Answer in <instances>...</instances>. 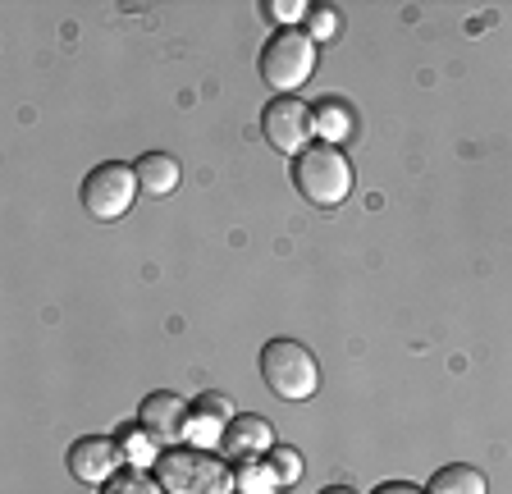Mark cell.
Listing matches in <instances>:
<instances>
[{
	"instance_id": "1",
	"label": "cell",
	"mask_w": 512,
	"mask_h": 494,
	"mask_svg": "<svg viewBox=\"0 0 512 494\" xmlns=\"http://www.w3.org/2000/svg\"><path fill=\"white\" fill-rule=\"evenodd\" d=\"M156 481L165 494H234V467L202 444H170L156 458Z\"/></svg>"
},
{
	"instance_id": "2",
	"label": "cell",
	"mask_w": 512,
	"mask_h": 494,
	"mask_svg": "<svg viewBox=\"0 0 512 494\" xmlns=\"http://www.w3.org/2000/svg\"><path fill=\"white\" fill-rule=\"evenodd\" d=\"M293 188L307 197L320 211H334V206L348 202L352 193V165L334 142H311L293 161Z\"/></svg>"
},
{
	"instance_id": "3",
	"label": "cell",
	"mask_w": 512,
	"mask_h": 494,
	"mask_svg": "<svg viewBox=\"0 0 512 494\" xmlns=\"http://www.w3.org/2000/svg\"><path fill=\"white\" fill-rule=\"evenodd\" d=\"M316 74V42L302 28H279L261 46V78L275 97H298V87Z\"/></svg>"
},
{
	"instance_id": "4",
	"label": "cell",
	"mask_w": 512,
	"mask_h": 494,
	"mask_svg": "<svg viewBox=\"0 0 512 494\" xmlns=\"http://www.w3.org/2000/svg\"><path fill=\"white\" fill-rule=\"evenodd\" d=\"M261 380H266V389L275 398L302 403V398L316 394L320 366H316V357H311V348L298 344V339H270V344L261 348Z\"/></svg>"
},
{
	"instance_id": "5",
	"label": "cell",
	"mask_w": 512,
	"mask_h": 494,
	"mask_svg": "<svg viewBox=\"0 0 512 494\" xmlns=\"http://www.w3.org/2000/svg\"><path fill=\"white\" fill-rule=\"evenodd\" d=\"M138 174H133V165H119V161H101L87 170L83 188H78V197H83L87 215L92 220H119V215H128V206H133V197H138Z\"/></svg>"
},
{
	"instance_id": "6",
	"label": "cell",
	"mask_w": 512,
	"mask_h": 494,
	"mask_svg": "<svg viewBox=\"0 0 512 494\" xmlns=\"http://www.w3.org/2000/svg\"><path fill=\"white\" fill-rule=\"evenodd\" d=\"M261 133H266V142L279 156L298 161L311 147V138H316V110L302 97H270L266 110H261Z\"/></svg>"
},
{
	"instance_id": "7",
	"label": "cell",
	"mask_w": 512,
	"mask_h": 494,
	"mask_svg": "<svg viewBox=\"0 0 512 494\" xmlns=\"http://www.w3.org/2000/svg\"><path fill=\"white\" fill-rule=\"evenodd\" d=\"M69 476L83 485H106L110 476L124 472L128 453L119 449V440H106V435H83V440L69 444Z\"/></svg>"
},
{
	"instance_id": "8",
	"label": "cell",
	"mask_w": 512,
	"mask_h": 494,
	"mask_svg": "<svg viewBox=\"0 0 512 494\" xmlns=\"http://www.w3.org/2000/svg\"><path fill=\"white\" fill-rule=\"evenodd\" d=\"M138 426L147 430L156 444H179L183 435H188V408H183L179 394H170V389H156V394L142 398Z\"/></svg>"
},
{
	"instance_id": "9",
	"label": "cell",
	"mask_w": 512,
	"mask_h": 494,
	"mask_svg": "<svg viewBox=\"0 0 512 494\" xmlns=\"http://www.w3.org/2000/svg\"><path fill=\"white\" fill-rule=\"evenodd\" d=\"M224 458H238V462H261L270 449H275V430H270L266 417L256 412H238L229 426H224Z\"/></svg>"
},
{
	"instance_id": "10",
	"label": "cell",
	"mask_w": 512,
	"mask_h": 494,
	"mask_svg": "<svg viewBox=\"0 0 512 494\" xmlns=\"http://www.w3.org/2000/svg\"><path fill=\"white\" fill-rule=\"evenodd\" d=\"M234 403L224 394H202L188 403V444H202V449H215L224 440V426L234 421Z\"/></svg>"
},
{
	"instance_id": "11",
	"label": "cell",
	"mask_w": 512,
	"mask_h": 494,
	"mask_svg": "<svg viewBox=\"0 0 512 494\" xmlns=\"http://www.w3.org/2000/svg\"><path fill=\"white\" fill-rule=\"evenodd\" d=\"M133 174H138V188L147 197H170L183 179V165L174 161L170 151H147V156L133 161Z\"/></svg>"
},
{
	"instance_id": "12",
	"label": "cell",
	"mask_w": 512,
	"mask_h": 494,
	"mask_svg": "<svg viewBox=\"0 0 512 494\" xmlns=\"http://www.w3.org/2000/svg\"><path fill=\"white\" fill-rule=\"evenodd\" d=\"M426 494H490V481L476 467H467V462H448V467H439L430 476Z\"/></svg>"
},
{
	"instance_id": "13",
	"label": "cell",
	"mask_w": 512,
	"mask_h": 494,
	"mask_svg": "<svg viewBox=\"0 0 512 494\" xmlns=\"http://www.w3.org/2000/svg\"><path fill=\"white\" fill-rule=\"evenodd\" d=\"M316 110V138H325V142H334L339 147L343 138L352 133V110L343 106V101H320V106H311Z\"/></svg>"
},
{
	"instance_id": "14",
	"label": "cell",
	"mask_w": 512,
	"mask_h": 494,
	"mask_svg": "<svg viewBox=\"0 0 512 494\" xmlns=\"http://www.w3.org/2000/svg\"><path fill=\"white\" fill-rule=\"evenodd\" d=\"M101 494H165V485L151 472H142V467H128V472L110 476V481L101 485Z\"/></svg>"
},
{
	"instance_id": "15",
	"label": "cell",
	"mask_w": 512,
	"mask_h": 494,
	"mask_svg": "<svg viewBox=\"0 0 512 494\" xmlns=\"http://www.w3.org/2000/svg\"><path fill=\"white\" fill-rule=\"evenodd\" d=\"M270 467V476H275V485H293L302 476V453L298 449H288V444H275V449L261 458Z\"/></svg>"
},
{
	"instance_id": "16",
	"label": "cell",
	"mask_w": 512,
	"mask_h": 494,
	"mask_svg": "<svg viewBox=\"0 0 512 494\" xmlns=\"http://www.w3.org/2000/svg\"><path fill=\"white\" fill-rule=\"evenodd\" d=\"M234 485L243 494H270V490H279L266 462H238V467H234Z\"/></svg>"
},
{
	"instance_id": "17",
	"label": "cell",
	"mask_w": 512,
	"mask_h": 494,
	"mask_svg": "<svg viewBox=\"0 0 512 494\" xmlns=\"http://www.w3.org/2000/svg\"><path fill=\"white\" fill-rule=\"evenodd\" d=\"M119 449H124L128 458L138 462V467H147V462H156L160 453H165V449H156V440H151V435H147V430H142V426L124 430V435H119Z\"/></svg>"
},
{
	"instance_id": "18",
	"label": "cell",
	"mask_w": 512,
	"mask_h": 494,
	"mask_svg": "<svg viewBox=\"0 0 512 494\" xmlns=\"http://www.w3.org/2000/svg\"><path fill=\"white\" fill-rule=\"evenodd\" d=\"M307 28H311V37H334V33H339V14H334V10H311Z\"/></svg>"
},
{
	"instance_id": "19",
	"label": "cell",
	"mask_w": 512,
	"mask_h": 494,
	"mask_svg": "<svg viewBox=\"0 0 512 494\" xmlns=\"http://www.w3.org/2000/svg\"><path fill=\"white\" fill-rule=\"evenodd\" d=\"M266 10H270V14H279V19H284V28H293V23H298L302 14H307V5H302V0H298V5H293V0H270Z\"/></svg>"
},
{
	"instance_id": "20",
	"label": "cell",
	"mask_w": 512,
	"mask_h": 494,
	"mask_svg": "<svg viewBox=\"0 0 512 494\" xmlns=\"http://www.w3.org/2000/svg\"><path fill=\"white\" fill-rule=\"evenodd\" d=\"M371 494H426V490H416L412 481H384V485H375Z\"/></svg>"
},
{
	"instance_id": "21",
	"label": "cell",
	"mask_w": 512,
	"mask_h": 494,
	"mask_svg": "<svg viewBox=\"0 0 512 494\" xmlns=\"http://www.w3.org/2000/svg\"><path fill=\"white\" fill-rule=\"evenodd\" d=\"M320 494H357V490H352V485H325Z\"/></svg>"
}]
</instances>
